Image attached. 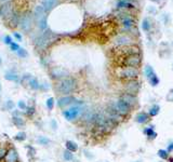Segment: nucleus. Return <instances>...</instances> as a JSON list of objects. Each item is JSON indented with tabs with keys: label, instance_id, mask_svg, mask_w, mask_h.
Instances as JSON below:
<instances>
[{
	"label": "nucleus",
	"instance_id": "nucleus-1",
	"mask_svg": "<svg viewBox=\"0 0 173 162\" xmlns=\"http://www.w3.org/2000/svg\"><path fill=\"white\" fill-rule=\"evenodd\" d=\"M77 88V80L73 77H66V78L61 79L55 85V91L56 93L62 94V95H69L73 93Z\"/></svg>",
	"mask_w": 173,
	"mask_h": 162
},
{
	"label": "nucleus",
	"instance_id": "nucleus-2",
	"mask_svg": "<svg viewBox=\"0 0 173 162\" xmlns=\"http://www.w3.org/2000/svg\"><path fill=\"white\" fill-rule=\"evenodd\" d=\"M87 108L84 107L83 103L79 101L78 103H76L74 106H71L68 109H65L63 110V116L67 121H75L76 119H78L79 117H81L83 113L85 111Z\"/></svg>",
	"mask_w": 173,
	"mask_h": 162
},
{
	"label": "nucleus",
	"instance_id": "nucleus-3",
	"mask_svg": "<svg viewBox=\"0 0 173 162\" xmlns=\"http://www.w3.org/2000/svg\"><path fill=\"white\" fill-rule=\"evenodd\" d=\"M107 107L110 108L112 110H114L115 113H117L118 115H120L121 117H127L129 116L131 111L133 110L132 108L128 106L127 104L122 102L121 99H117V101H113V102H109L108 105H107Z\"/></svg>",
	"mask_w": 173,
	"mask_h": 162
},
{
	"label": "nucleus",
	"instance_id": "nucleus-4",
	"mask_svg": "<svg viewBox=\"0 0 173 162\" xmlns=\"http://www.w3.org/2000/svg\"><path fill=\"white\" fill-rule=\"evenodd\" d=\"M55 39H56V36H54L51 31H45V34H42L41 36H39V37L36 39V41H35V47H36L37 50L42 51V50H45V48H48V45H50Z\"/></svg>",
	"mask_w": 173,
	"mask_h": 162
},
{
	"label": "nucleus",
	"instance_id": "nucleus-5",
	"mask_svg": "<svg viewBox=\"0 0 173 162\" xmlns=\"http://www.w3.org/2000/svg\"><path fill=\"white\" fill-rule=\"evenodd\" d=\"M140 76V70L138 68H133V67H122L118 70V77L124 80H134L138 79Z\"/></svg>",
	"mask_w": 173,
	"mask_h": 162
},
{
	"label": "nucleus",
	"instance_id": "nucleus-6",
	"mask_svg": "<svg viewBox=\"0 0 173 162\" xmlns=\"http://www.w3.org/2000/svg\"><path fill=\"white\" fill-rule=\"evenodd\" d=\"M45 12L47 11L43 9L42 5H39L36 8L35 10V17L37 20V23H38V27L41 28V29H45L48 27L47 25V15H45Z\"/></svg>",
	"mask_w": 173,
	"mask_h": 162
},
{
	"label": "nucleus",
	"instance_id": "nucleus-7",
	"mask_svg": "<svg viewBox=\"0 0 173 162\" xmlns=\"http://www.w3.org/2000/svg\"><path fill=\"white\" fill-rule=\"evenodd\" d=\"M141 89V83L136 79L134 80H128L126 83L124 84V93H128L131 95H138Z\"/></svg>",
	"mask_w": 173,
	"mask_h": 162
},
{
	"label": "nucleus",
	"instance_id": "nucleus-8",
	"mask_svg": "<svg viewBox=\"0 0 173 162\" xmlns=\"http://www.w3.org/2000/svg\"><path fill=\"white\" fill-rule=\"evenodd\" d=\"M141 63H142V55L141 54H131L124 59V67L138 68L141 66Z\"/></svg>",
	"mask_w": 173,
	"mask_h": 162
},
{
	"label": "nucleus",
	"instance_id": "nucleus-9",
	"mask_svg": "<svg viewBox=\"0 0 173 162\" xmlns=\"http://www.w3.org/2000/svg\"><path fill=\"white\" fill-rule=\"evenodd\" d=\"M119 99H121L122 102L127 104L128 106L134 109L138 105V96L135 95H131V94H128V93H122L120 96H119Z\"/></svg>",
	"mask_w": 173,
	"mask_h": 162
},
{
	"label": "nucleus",
	"instance_id": "nucleus-10",
	"mask_svg": "<svg viewBox=\"0 0 173 162\" xmlns=\"http://www.w3.org/2000/svg\"><path fill=\"white\" fill-rule=\"evenodd\" d=\"M79 101L75 96H71V95H65V96H62L57 99V106L59 108H65V107H68L70 105L73 104L78 103Z\"/></svg>",
	"mask_w": 173,
	"mask_h": 162
},
{
	"label": "nucleus",
	"instance_id": "nucleus-11",
	"mask_svg": "<svg viewBox=\"0 0 173 162\" xmlns=\"http://www.w3.org/2000/svg\"><path fill=\"white\" fill-rule=\"evenodd\" d=\"M51 77L53 79H63L68 77V71L61 67H55L51 69Z\"/></svg>",
	"mask_w": 173,
	"mask_h": 162
},
{
	"label": "nucleus",
	"instance_id": "nucleus-12",
	"mask_svg": "<svg viewBox=\"0 0 173 162\" xmlns=\"http://www.w3.org/2000/svg\"><path fill=\"white\" fill-rule=\"evenodd\" d=\"M21 24V28L24 30V31H28L31 27V16L29 14H25L23 15L20 19V23Z\"/></svg>",
	"mask_w": 173,
	"mask_h": 162
},
{
	"label": "nucleus",
	"instance_id": "nucleus-13",
	"mask_svg": "<svg viewBox=\"0 0 173 162\" xmlns=\"http://www.w3.org/2000/svg\"><path fill=\"white\" fill-rule=\"evenodd\" d=\"M114 44L117 47H128L130 44H132V40L127 36H118L114 40Z\"/></svg>",
	"mask_w": 173,
	"mask_h": 162
},
{
	"label": "nucleus",
	"instance_id": "nucleus-14",
	"mask_svg": "<svg viewBox=\"0 0 173 162\" xmlns=\"http://www.w3.org/2000/svg\"><path fill=\"white\" fill-rule=\"evenodd\" d=\"M5 160V162H19V153L14 148H10L7 151Z\"/></svg>",
	"mask_w": 173,
	"mask_h": 162
},
{
	"label": "nucleus",
	"instance_id": "nucleus-15",
	"mask_svg": "<svg viewBox=\"0 0 173 162\" xmlns=\"http://www.w3.org/2000/svg\"><path fill=\"white\" fill-rule=\"evenodd\" d=\"M5 78L8 81H14V82H20V76L16 74L13 70H9L7 71L5 75Z\"/></svg>",
	"mask_w": 173,
	"mask_h": 162
},
{
	"label": "nucleus",
	"instance_id": "nucleus-16",
	"mask_svg": "<svg viewBox=\"0 0 173 162\" xmlns=\"http://www.w3.org/2000/svg\"><path fill=\"white\" fill-rule=\"evenodd\" d=\"M12 122L14 123V125L16 128L22 129L25 127V120L21 116H13L12 118Z\"/></svg>",
	"mask_w": 173,
	"mask_h": 162
},
{
	"label": "nucleus",
	"instance_id": "nucleus-17",
	"mask_svg": "<svg viewBox=\"0 0 173 162\" xmlns=\"http://www.w3.org/2000/svg\"><path fill=\"white\" fill-rule=\"evenodd\" d=\"M149 119V116L146 113H138V116L135 117V121L138 123H145L147 122Z\"/></svg>",
	"mask_w": 173,
	"mask_h": 162
},
{
	"label": "nucleus",
	"instance_id": "nucleus-18",
	"mask_svg": "<svg viewBox=\"0 0 173 162\" xmlns=\"http://www.w3.org/2000/svg\"><path fill=\"white\" fill-rule=\"evenodd\" d=\"M65 146H66V149H67V150H69V151H71V152H76L78 150L77 143L73 142V141H67V142L65 143Z\"/></svg>",
	"mask_w": 173,
	"mask_h": 162
},
{
	"label": "nucleus",
	"instance_id": "nucleus-19",
	"mask_svg": "<svg viewBox=\"0 0 173 162\" xmlns=\"http://www.w3.org/2000/svg\"><path fill=\"white\" fill-rule=\"evenodd\" d=\"M0 13H1V15H3V16H9V15L12 13V7H11L9 3L2 5V7H1V10H0Z\"/></svg>",
	"mask_w": 173,
	"mask_h": 162
},
{
	"label": "nucleus",
	"instance_id": "nucleus-20",
	"mask_svg": "<svg viewBox=\"0 0 173 162\" xmlns=\"http://www.w3.org/2000/svg\"><path fill=\"white\" fill-rule=\"evenodd\" d=\"M55 2H56V0H43L42 7H43V9H45V11H49L54 7Z\"/></svg>",
	"mask_w": 173,
	"mask_h": 162
},
{
	"label": "nucleus",
	"instance_id": "nucleus-21",
	"mask_svg": "<svg viewBox=\"0 0 173 162\" xmlns=\"http://www.w3.org/2000/svg\"><path fill=\"white\" fill-rule=\"evenodd\" d=\"M122 24H124V26L126 27V28H131L134 24V21H133L132 17H130V16H126V17L122 19Z\"/></svg>",
	"mask_w": 173,
	"mask_h": 162
},
{
	"label": "nucleus",
	"instance_id": "nucleus-22",
	"mask_svg": "<svg viewBox=\"0 0 173 162\" xmlns=\"http://www.w3.org/2000/svg\"><path fill=\"white\" fill-rule=\"evenodd\" d=\"M28 84H29V88L33 89V90H39L40 89V83L39 81L37 80L36 78H31L29 80V82H28Z\"/></svg>",
	"mask_w": 173,
	"mask_h": 162
},
{
	"label": "nucleus",
	"instance_id": "nucleus-23",
	"mask_svg": "<svg viewBox=\"0 0 173 162\" xmlns=\"http://www.w3.org/2000/svg\"><path fill=\"white\" fill-rule=\"evenodd\" d=\"M63 158H64L65 161H73L74 160V153L71 151H69V150H67V149H65L64 152H63Z\"/></svg>",
	"mask_w": 173,
	"mask_h": 162
},
{
	"label": "nucleus",
	"instance_id": "nucleus-24",
	"mask_svg": "<svg viewBox=\"0 0 173 162\" xmlns=\"http://www.w3.org/2000/svg\"><path fill=\"white\" fill-rule=\"evenodd\" d=\"M37 143L40 144V145H42V146H48L51 143V141L48 137H45V136H39L37 138Z\"/></svg>",
	"mask_w": 173,
	"mask_h": 162
},
{
	"label": "nucleus",
	"instance_id": "nucleus-25",
	"mask_svg": "<svg viewBox=\"0 0 173 162\" xmlns=\"http://www.w3.org/2000/svg\"><path fill=\"white\" fill-rule=\"evenodd\" d=\"M154 75H155V71H154L153 67L149 66V65H147V66L145 67V76H146V78L147 79L152 78Z\"/></svg>",
	"mask_w": 173,
	"mask_h": 162
},
{
	"label": "nucleus",
	"instance_id": "nucleus-26",
	"mask_svg": "<svg viewBox=\"0 0 173 162\" xmlns=\"http://www.w3.org/2000/svg\"><path fill=\"white\" fill-rule=\"evenodd\" d=\"M159 106L158 105H154L153 107L149 109V115L148 116H150V117H155V116H157L159 113Z\"/></svg>",
	"mask_w": 173,
	"mask_h": 162
},
{
	"label": "nucleus",
	"instance_id": "nucleus-27",
	"mask_svg": "<svg viewBox=\"0 0 173 162\" xmlns=\"http://www.w3.org/2000/svg\"><path fill=\"white\" fill-rule=\"evenodd\" d=\"M144 133H145V134H146L147 136H149V137L152 138V139L157 136V134H156V133L153 131V127H149L148 129H145V130H144Z\"/></svg>",
	"mask_w": 173,
	"mask_h": 162
},
{
	"label": "nucleus",
	"instance_id": "nucleus-28",
	"mask_svg": "<svg viewBox=\"0 0 173 162\" xmlns=\"http://www.w3.org/2000/svg\"><path fill=\"white\" fill-rule=\"evenodd\" d=\"M118 8H133V5L129 3L127 0H120L118 2Z\"/></svg>",
	"mask_w": 173,
	"mask_h": 162
},
{
	"label": "nucleus",
	"instance_id": "nucleus-29",
	"mask_svg": "<svg viewBox=\"0 0 173 162\" xmlns=\"http://www.w3.org/2000/svg\"><path fill=\"white\" fill-rule=\"evenodd\" d=\"M148 81H149V83L152 84L153 87H156V85H158V83H159V78L157 77V75L155 74L152 78L148 79Z\"/></svg>",
	"mask_w": 173,
	"mask_h": 162
},
{
	"label": "nucleus",
	"instance_id": "nucleus-30",
	"mask_svg": "<svg viewBox=\"0 0 173 162\" xmlns=\"http://www.w3.org/2000/svg\"><path fill=\"white\" fill-rule=\"evenodd\" d=\"M14 138L16 139V141H19V142H23V141L26 139V133L25 132H19L14 136Z\"/></svg>",
	"mask_w": 173,
	"mask_h": 162
},
{
	"label": "nucleus",
	"instance_id": "nucleus-31",
	"mask_svg": "<svg viewBox=\"0 0 173 162\" xmlns=\"http://www.w3.org/2000/svg\"><path fill=\"white\" fill-rule=\"evenodd\" d=\"M17 55L20 57H22V59H26L28 56V52L25 49H23V48H20V49L17 50Z\"/></svg>",
	"mask_w": 173,
	"mask_h": 162
},
{
	"label": "nucleus",
	"instance_id": "nucleus-32",
	"mask_svg": "<svg viewBox=\"0 0 173 162\" xmlns=\"http://www.w3.org/2000/svg\"><path fill=\"white\" fill-rule=\"evenodd\" d=\"M54 98L53 97H49L48 99H47V108L49 109V110H52L53 109V107H54Z\"/></svg>",
	"mask_w": 173,
	"mask_h": 162
},
{
	"label": "nucleus",
	"instance_id": "nucleus-33",
	"mask_svg": "<svg viewBox=\"0 0 173 162\" xmlns=\"http://www.w3.org/2000/svg\"><path fill=\"white\" fill-rule=\"evenodd\" d=\"M5 110H13V108H14V103L11 101V99H9V101H7L5 103Z\"/></svg>",
	"mask_w": 173,
	"mask_h": 162
},
{
	"label": "nucleus",
	"instance_id": "nucleus-34",
	"mask_svg": "<svg viewBox=\"0 0 173 162\" xmlns=\"http://www.w3.org/2000/svg\"><path fill=\"white\" fill-rule=\"evenodd\" d=\"M158 156L161 158V159H164V160H166V159H168V158H169V153H168V151H167V150L160 149V150L158 151Z\"/></svg>",
	"mask_w": 173,
	"mask_h": 162
},
{
	"label": "nucleus",
	"instance_id": "nucleus-35",
	"mask_svg": "<svg viewBox=\"0 0 173 162\" xmlns=\"http://www.w3.org/2000/svg\"><path fill=\"white\" fill-rule=\"evenodd\" d=\"M142 28L145 31H148L150 29V24H149V21L148 20H144L143 21V24H142Z\"/></svg>",
	"mask_w": 173,
	"mask_h": 162
},
{
	"label": "nucleus",
	"instance_id": "nucleus-36",
	"mask_svg": "<svg viewBox=\"0 0 173 162\" xmlns=\"http://www.w3.org/2000/svg\"><path fill=\"white\" fill-rule=\"evenodd\" d=\"M25 113L27 115V116H33L35 113V107H28L25 109Z\"/></svg>",
	"mask_w": 173,
	"mask_h": 162
},
{
	"label": "nucleus",
	"instance_id": "nucleus-37",
	"mask_svg": "<svg viewBox=\"0 0 173 162\" xmlns=\"http://www.w3.org/2000/svg\"><path fill=\"white\" fill-rule=\"evenodd\" d=\"M17 106H19V108H20L21 110H24L27 108V105H26V103H25L24 101H19L17 102Z\"/></svg>",
	"mask_w": 173,
	"mask_h": 162
},
{
	"label": "nucleus",
	"instance_id": "nucleus-38",
	"mask_svg": "<svg viewBox=\"0 0 173 162\" xmlns=\"http://www.w3.org/2000/svg\"><path fill=\"white\" fill-rule=\"evenodd\" d=\"M7 151H8V149H5V148L1 147L0 148V161L5 157V155H7Z\"/></svg>",
	"mask_w": 173,
	"mask_h": 162
},
{
	"label": "nucleus",
	"instance_id": "nucleus-39",
	"mask_svg": "<svg viewBox=\"0 0 173 162\" xmlns=\"http://www.w3.org/2000/svg\"><path fill=\"white\" fill-rule=\"evenodd\" d=\"M10 47H11V50H12V51H15V52H17V50L20 49V45L17 43H15V42H12V43L10 44Z\"/></svg>",
	"mask_w": 173,
	"mask_h": 162
},
{
	"label": "nucleus",
	"instance_id": "nucleus-40",
	"mask_svg": "<svg viewBox=\"0 0 173 162\" xmlns=\"http://www.w3.org/2000/svg\"><path fill=\"white\" fill-rule=\"evenodd\" d=\"M3 42L5 44H11L13 41H12V38H11V36H5V38H3Z\"/></svg>",
	"mask_w": 173,
	"mask_h": 162
},
{
	"label": "nucleus",
	"instance_id": "nucleus-41",
	"mask_svg": "<svg viewBox=\"0 0 173 162\" xmlns=\"http://www.w3.org/2000/svg\"><path fill=\"white\" fill-rule=\"evenodd\" d=\"M51 125H52V129H53V130H56V129H57V124L55 122V120H51Z\"/></svg>",
	"mask_w": 173,
	"mask_h": 162
},
{
	"label": "nucleus",
	"instance_id": "nucleus-42",
	"mask_svg": "<svg viewBox=\"0 0 173 162\" xmlns=\"http://www.w3.org/2000/svg\"><path fill=\"white\" fill-rule=\"evenodd\" d=\"M14 37L17 39V41H22V36L20 34H17V33H14Z\"/></svg>",
	"mask_w": 173,
	"mask_h": 162
},
{
	"label": "nucleus",
	"instance_id": "nucleus-43",
	"mask_svg": "<svg viewBox=\"0 0 173 162\" xmlns=\"http://www.w3.org/2000/svg\"><path fill=\"white\" fill-rule=\"evenodd\" d=\"M172 150H173V143H171V144H170V145L168 146V150H167V151L171 152Z\"/></svg>",
	"mask_w": 173,
	"mask_h": 162
},
{
	"label": "nucleus",
	"instance_id": "nucleus-44",
	"mask_svg": "<svg viewBox=\"0 0 173 162\" xmlns=\"http://www.w3.org/2000/svg\"><path fill=\"white\" fill-rule=\"evenodd\" d=\"M152 1H156V2H159L160 0H152Z\"/></svg>",
	"mask_w": 173,
	"mask_h": 162
},
{
	"label": "nucleus",
	"instance_id": "nucleus-45",
	"mask_svg": "<svg viewBox=\"0 0 173 162\" xmlns=\"http://www.w3.org/2000/svg\"><path fill=\"white\" fill-rule=\"evenodd\" d=\"M0 92H1V84H0Z\"/></svg>",
	"mask_w": 173,
	"mask_h": 162
},
{
	"label": "nucleus",
	"instance_id": "nucleus-46",
	"mask_svg": "<svg viewBox=\"0 0 173 162\" xmlns=\"http://www.w3.org/2000/svg\"><path fill=\"white\" fill-rule=\"evenodd\" d=\"M0 65H1V59H0Z\"/></svg>",
	"mask_w": 173,
	"mask_h": 162
},
{
	"label": "nucleus",
	"instance_id": "nucleus-47",
	"mask_svg": "<svg viewBox=\"0 0 173 162\" xmlns=\"http://www.w3.org/2000/svg\"><path fill=\"white\" fill-rule=\"evenodd\" d=\"M171 93H172V94H173V90H172V91H171Z\"/></svg>",
	"mask_w": 173,
	"mask_h": 162
},
{
	"label": "nucleus",
	"instance_id": "nucleus-48",
	"mask_svg": "<svg viewBox=\"0 0 173 162\" xmlns=\"http://www.w3.org/2000/svg\"><path fill=\"white\" fill-rule=\"evenodd\" d=\"M5 1H7V0H5Z\"/></svg>",
	"mask_w": 173,
	"mask_h": 162
},
{
	"label": "nucleus",
	"instance_id": "nucleus-49",
	"mask_svg": "<svg viewBox=\"0 0 173 162\" xmlns=\"http://www.w3.org/2000/svg\"><path fill=\"white\" fill-rule=\"evenodd\" d=\"M136 162H138V161H136Z\"/></svg>",
	"mask_w": 173,
	"mask_h": 162
}]
</instances>
